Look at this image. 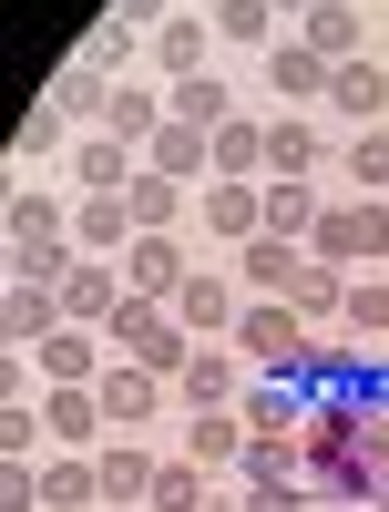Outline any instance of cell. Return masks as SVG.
<instances>
[{"label": "cell", "instance_id": "4dcf8cb0", "mask_svg": "<svg viewBox=\"0 0 389 512\" xmlns=\"http://www.w3.org/2000/svg\"><path fill=\"white\" fill-rule=\"evenodd\" d=\"M256 175H267V113H236L215 134V185H256Z\"/></svg>", "mask_w": 389, "mask_h": 512}, {"label": "cell", "instance_id": "52a82bcc", "mask_svg": "<svg viewBox=\"0 0 389 512\" xmlns=\"http://www.w3.org/2000/svg\"><path fill=\"white\" fill-rule=\"evenodd\" d=\"M144 62H154L164 93H175V82H195V72H215V21H205V11H175V21L144 41Z\"/></svg>", "mask_w": 389, "mask_h": 512}, {"label": "cell", "instance_id": "83f0119b", "mask_svg": "<svg viewBox=\"0 0 389 512\" xmlns=\"http://www.w3.org/2000/svg\"><path fill=\"white\" fill-rule=\"evenodd\" d=\"M359 359H369L359 338H308V359H297L287 379H297V390H318V400H349V390H359Z\"/></svg>", "mask_w": 389, "mask_h": 512}, {"label": "cell", "instance_id": "30bf717a", "mask_svg": "<svg viewBox=\"0 0 389 512\" xmlns=\"http://www.w3.org/2000/svg\"><path fill=\"white\" fill-rule=\"evenodd\" d=\"M93 472H103V512H144V502H154V472H164V451H144V441H103Z\"/></svg>", "mask_w": 389, "mask_h": 512}, {"label": "cell", "instance_id": "ee69618b", "mask_svg": "<svg viewBox=\"0 0 389 512\" xmlns=\"http://www.w3.org/2000/svg\"><path fill=\"white\" fill-rule=\"evenodd\" d=\"M205 512H246V502H236V492H205Z\"/></svg>", "mask_w": 389, "mask_h": 512}, {"label": "cell", "instance_id": "74e56055", "mask_svg": "<svg viewBox=\"0 0 389 512\" xmlns=\"http://www.w3.org/2000/svg\"><path fill=\"white\" fill-rule=\"evenodd\" d=\"M41 441H52L41 400H0V461H41Z\"/></svg>", "mask_w": 389, "mask_h": 512}, {"label": "cell", "instance_id": "8fae6325", "mask_svg": "<svg viewBox=\"0 0 389 512\" xmlns=\"http://www.w3.org/2000/svg\"><path fill=\"white\" fill-rule=\"evenodd\" d=\"M328 113L349 123V134H369V123H389V62H379V52L338 62V82H328Z\"/></svg>", "mask_w": 389, "mask_h": 512}, {"label": "cell", "instance_id": "3957f363", "mask_svg": "<svg viewBox=\"0 0 389 512\" xmlns=\"http://www.w3.org/2000/svg\"><path fill=\"white\" fill-rule=\"evenodd\" d=\"M246 379H256V369L226 349V338H195V359L175 369V410H236Z\"/></svg>", "mask_w": 389, "mask_h": 512}, {"label": "cell", "instance_id": "7c38bea8", "mask_svg": "<svg viewBox=\"0 0 389 512\" xmlns=\"http://www.w3.org/2000/svg\"><path fill=\"white\" fill-rule=\"evenodd\" d=\"M62 175H72V195H123V185L144 175V154L113 144V134H82V144L62 154Z\"/></svg>", "mask_w": 389, "mask_h": 512}, {"label": "cell", "instance_id": "d6986e66", "mask_svg": "<svg viewBox=\"0 0 389 512\" xmlns=\"http://www.w3.org/2000/svg\"><path fill=\"white\" fill-rule=\"evenodd\" d=\"M144 226H134V195H72V246L82 256H123Z\"/></svg>", "mask_w": 389, "mask_h": 512}, {"label": "cell", "instance_id": "4fadbf2b", "mask_svg": "<svg viewBox=\"0 0 389 512\" xmlns=\"http://www.w3.org/2000/svg\"><path fill=\"white\" fill-rule=\"evenodd\" d=\"M123 256H82V267L62 277V308H72V328H113V308H123Z\"/></svg>", "mask_w": 389, "mask_h": 512}, {"label": "cell", "instance_id": "ffe728a7", "mask_svg": "<svg viewBox=\"0 0 389 512\" xmlns=\"http://www.w3.org/2000/svg\"><path fill=\"white\" fill-rule=\"evenodd\" d=\"M256 72H267V93H277V103H328V82H338V62H318L308 41H297V31H287L277 52L256 62Z\"/></svg>", "mask_w": 389, "mask_h": 512}, {"label": "cell", "instance_id": "4316f807", "mask_svg": "<svg viewBox=\"0 0 389 512\" xmlns=\"http://www.w3.org/2000/svg\"><path fill=\"white\" fill-rule=\"evenodd\" d=\"M123 195H134V226H144V236H185V226H195V185L154 175V164H144V175L123 185Z\"/></svg>", "mask_w": 389, "mask_h": 512}, {"label": "cell", "instance_id": "e0dca14e", "mask_svg": "<svg viewBox=\"0 0 389 512\" xmlns=\"http://www.w3.org/2000/svg\"><path fill=\"white\" fill-rule=\"evenodd\" d=\"M185 277H195L185 267V236H134V246H123V287H134V297H164V308H175Z\"/></svg>", "mask_w": 389, "mask_h": 512}, {"label": "cell", "instance_id": "7a4b0ae2", "mask_svg": "<svg viewBox=\"0 0 389 512\" xmlns=\"http://www.w3.org/2000/svg\"><path fill=\"white\" fill-rule=\"evenodd\" d=\"M308 338H318V328L297 318L287 297H246V318H236V338H226V349H236L256 379H287L297 359H308Z\"/></svg>", "mask_w": 389, "mask_h": 512}, {"label": "cell", "instance_id": "9c48e42d", "mask_svg": "<svg viewBox=\"0 0 389 512\" xmlns=\"http://www.w3.org/2000/svg\"><path fill=\"white\" fill-rule=\"evenodd\" d=\"M72 308H62V287H31L11 277V297H0V349H41V338H62Z\"/></svg>", "mask_w": 389, "mask_h": 512}, {"label": "cell", "instance_id": "9a60e30c", "mask_svg": "<svg viewBox=\"0 0 389 512\" xmlns=\"http://www.w3.org/2000/svg\"><path fill=\"white\" fill-rule=\"evenodd\" d=\"M215 52H246V62H267L277 41H287V21H277V0H215Z\"/></svg>", "mask_w": 389, "mask_h": 512}, {"label": "cell", "instance_id": "44dd1931", "mask_svg": "<svg viewBox=\"0 0 389 512\" xmlns=\"http://www.w3.org/2000/svg\"><path fill=\"white\" fill-rule=\"evenodd\" d=\"M144 164H154V175H175V185H215V134H195V123H175V113H164V134L144 144Z\"/></svg>", "mask_w": 389, "mask_h": 512}, {"label": "cell", "instance_id": "cb8c5ba5", "mask_svg": "<svg viewBox=\"0 0 389 512\" xmlns=\"http://www.w3.org/2000/svg\"><path fill=\"white\" fill-rule=\"evenodd\" d=\"M297 41H308L318 62H359L369 52V11H359V0H318V11L297 21Z\"/></svg>", "mask_w": 389, "mask_h": 512}, {"label": "cell", "instance_id": "7402d4cb", "mask_svg": "<svg viewBox=\"0 0 389 512\" xmlns=\"http://www.w3.org/2000/svg\"><path fill=\"white\" fill-rule=\"evenodd\" d=\"M41 420H52V451H103L113 441L103 390H41Z\"/></svg>", "mask_w": 389, "mask_h": 512}, {"label": "cell", "instance_id": "f1b7e54d", "mask_svg": "<svg viewBox=\"0 0 389 512\" xmlns=\"http://www.w3.org/2000/svg\"><path fill=\"white\" fill-rule=\"evenodd\" d=\"M52 236H72V205H62V195H41V185H11L0 246H52Z\"/></svg>", "mask_w": 389, "mask_h": 512}, {"label": "cell", "instance_id": "60d3db41", "mask_svg": "<svg viewBox=\"0 0 389 512\" xmlns=\"http://www.w3.org/2000/svg\"><path fill=\"white\" fill-rule=\"evenodd\" d=\"M236 502H246V512H318L308 482H236Z\"/></svg>", "mask_w": 389, "mask_h": 512}, {"label": "cell", "instance_id": "5bb4252c", "mask_svg": "<svg viewBox=\"0 0 389 512\" xmlns=\"http://www.w3.org/2000/svg\"><path fill=\"white\" fill-rule=\"evenodd\" d=\"M297 277H308V246H287V236H246L236 246V287L246 297H297Z\"/></svg>", "mask_w": 389, "mask_h": 512}, {"label": "cell", "instance_id": "836d02e7", "mask_svg": "<svg viewBox=\"0 0 389 512\" xmlns=\"http://www.w3.org/2000/svg\"><path fill=\"white\" fill-rule=\"evenodd\" d=\"M52 154H72V113L62 103H31L11 123V164H52Z\"/></svg>", "mask_w": 389, "mask_h": 512}, {"label": "cell", "instance_id": "e575fe53", "mask_svg": "<svg viewBox=\"0 0 389 512\" xmlns=\"http://www.w3.org/2000/svg\"><path fill=\"white\" fill-rule=\"evenodd\" d=\"M287 308L328 338V328H338V308H349V267H318V256H308V277H297V297H287Z\"/></svg>", "mask_w": 389, "mask_h": 512}, {"label": "cell", "instance_id": "d590c367", "mask_svg": "<svg viewBox=\"0 0 389 512\" xmlns=\"http://www.w3.org/2000/svg\"><path fill=\"white\" fill-rule=\"evenodd\" d=\"M52 103H62L72 123H103V103H113V72H93V62L72 52V62H62V82H52Z\"/></svg>", "mask_w": 389, "mask_h": 512}, {"label": "cell", "instance_id": "ac0fdd59", "mask_svg": "<svg viewBox=\"0 0 389 512\" xmlns=\"http://www.w3.org/2000/svg\"><path fill=\"white\" fill-rule=\"evenodd\" d=\"M267 175H297V185L328 175V134L308 113H267Z\"/></svg>", "mask_w": 389, "mask_h": 512}, {"label": "cell", "instance_id": "8d00e7d4", "mask_svg": "<svg viewBox=\"0 0 389 512\" xmlns=\"http://www.w3.org/2000/svg\"><path fill=\"white\" fill-rule=\"evenodd\" d=\"M205 492H215V472H195V461L175 451V461L154 472V502H144V512H205Z\"/></svg>", "mask_w": 389, "mask_h": 512}, {"label": "cell", "instance_id": "d4e9b609", "mask_svg": "<svg viewBox=\"0 0 389 512\" xmlns=\"http://www.w3.org/2000/svg\"><path fill=\"white\" fill-rule=\"evenodd\" d=\"M175 431H185V461H195V472H236V461H246V420H236V410H185Z\"/></svg>", "mask_w": 389, "mask_h": 512}, {"label": "cell", "instance_id": "2e32d148", "mask_svg": "<svg viewBox=\"0 0 389 512\" xmlns=\"http://www.w3.org/2000/svg\"><path fill=\"white\" fill-rule=\"evenodd\" d=\"M328 205H338V195H328V175H318V185H297V175H267V226H256V236H287V246H308Z\"/></svg>", "mask_w": 389, "mask_h": 512}, {"label": "cell", "instance_id": "bcb514c9", "mask_svg": "<svg viewBox=\"0 0 389 512\" xmlns=\"http://www.w3.org/2000/svg\"><path fill=\"white\" fill-rule=\"evenodd\" d=\"M175 11H215V0H175Z\"/></svg>", "mask_w": 389, "mask_h": 512}, {"label": "cell", "instance_id": "484cf974", "mask_svg": "<svg viewBox=\"0 0 389 512\" xmlns=\"http://www.w3.org/2000/svg\"><path fill=\"white\" fill-rule=\"evenodd\" d=\"M195 226L226 236V246H246L256 226H267V185H205V195H195Z\"/></svg>", "mask_w": 389, "mask_h": 512}, {"label": "cell", "instance_id": "ba28073f", "mask_svg": "<svg viewBox=\"0 0 389 512\" xmlns=\"http://www.w3.org/2000/svg\"><path fill=\"white\" fill-rule=\"evenodd\" d=\"M164 113L195 123V134H226L236 113H256V93H246L236 72H195V82H175V93H164Z\"/></svg>", "mask_w": 389, "mask_h": 512}, {"label": "cell", "instance_id": "5b68a950", "mask_svg": "<svg viewBox=\"0 0 389 512\" xmlns=\"http://www.w3.org/2000/svg\"><path fill=\"white\" fill-rule=\"evenodd\" d=\"M93 390H103V420H113V431H154V420L175 410V379H154V369H134V359H113Z\"/></svg>", "mask_w": 389, "mask_h": 512}, {"label": "cell", "instance_id": "ab89813d", "mask_svg": "<svg viewBox=\"0 0 389 512\" xmlns=\"http://www.w3.org/2000/svg\"><path fill=\"white\" fill-rule=\"evenodd\" d=\"M134 52H144V31H123V21H103L93 41H82V62H93V72H113V82H134Z\"/></svg>", "mask_w": 389, "mask_h": 512}, {"label": "cell", "instance_id": "d6a6232c", "mask_svg": "<svg viewBox=\"0 0 389 512\" xmlns=\"http://www.w3.org/2000/svg\"><path fill=\"white\" fill-rule=\"evenodd\" d=\"M338 195H389V123L338 144Z\"/></svg>", "mask_w": 389, "mask_h": 512}, {"label": "cell", "instance_id": "f6af8a7d", "mask_svg": "<svg viewBox=\"0 0 389 512\" xmlns=\"http://www.w3.org/2000/svg\"><path fill=\"white\" fill-rule=\"evenodd\" d=\"M318 512H369V502H318Z\"/></svg>", "mask_w": 389, "mask_h": 512}, {"label": "cell", "instance_id": "8992f818", "mask_svg": "<svg viewBox=\"0 0 389 512\" xmlns=\"http://www.w3.org/2000/svg\"><path fill=\"white\" fill-rule=\"evenodd\" d=\"M236 420H246L256 441H308V420H318V390H297V379H246Z\"/></svg>", "mask_w": 389, "mask_h": 512}, {"label": "cell", "instance_id": "1f68e13d", "mask_svg": "<svg viewBox=\"0 0 389 512\" xmlns=\"http://www.w3.org/2000/svg\"><path fill=\"white\" fill-rule=\"evenodd\" d=\"M338 338H359V349H389V277H379V267H359V277H349Z\"/></svg>", "mask_w": 389, "mask_h": 512}, {"label": "cell", "instance_id": "f35d334b", "mask_svg": "<svg viewBox=\"0 0 389 512\" xmlns=\"http://www.w3.org/2000/svg\"><path fill=\"white\" fill-rule=\"evenodd\" d=\"M236 482H308V461H297V441H256V431H246Z\"/></svg>", "mask_w": 389, "mask_h": 512}, {"label": "cell", "instance_id": "f546056e", "mask_svg": "<svg viewBox=\"0 0 389 512\" xmlns=\"http://www.w3.org/2000/svg\"><path fill=\"white\" fill-rule=\"evenodd\" d=\"M93 502H103L93 451H52V461H41V512H93Z\"/></svg>", "mask_w": 389, "mask_h": 512}, {"label": "cell", "instance_id": "603a6c76", "mask_svg": "<svg viewBox=\"0 0 389 512\" xmlns=\"http://www.w3.org/2000/svg\"><path fill=\"white\" fill-rule=\"evenodd\" d=\"M93 134H113V144H154L164 134V82H113V103H103V123H93Z\"/></svg>", "mask_w": 389, "mask_h": 512}, {"label": "cell", "instance_id": "277c9868", "mask_svg": "<svg viewBox=\"0 0 389 512\" xmlns=\"http://www.w3.org/2000/svg\"><path fill=\"white\" fill-rule=\"evenodd\" d=\"M236 318H246L236 267H195V277L175 287V328H185V338H236Z\"/></svg>", "mask_w": 389, "mask_h": 512}, {"label": "cell", "instance_id": "b9f144b4", "mask_svg": "<svg viewBox=\"0 0 389 512\" xmlns=\"http://www.w3.org/2000/svg\"><path fill=\"white\" fill-rule=\"evenodd\" d=\"M113 21H123V31H144V41H154L164 21H175V0H113Z\"/></svg>", "mask_w": 389, "mask_h": 512}, {"label": "cell", "instance_id": "7bdbcfd3", "mask_svg": "<svg viewBox=\"0 0 389 512\" xmlns=\"http://www.w3.org/2000/svg\"><path fill=\"white\" fill-rule=\"evenodd\" d=\"M308 11H318V0H277V21H308Z\"/></svg>", "mask_w": 389, "mask_h": 512}, {"label": "cell", "instance_id": "6da1fadb", "mask_svg": "<svg viewBox=\"0 0 389 512\" xmlns=\"http://www.w3.org/2000/svg\"><path fill=\"white\" fill-rule=\"evenodd\" d=\"M308 256L318 267H389V195H338L328 216H318V236H308Z\"/></svg>", "mask_w": 389, "mask_h": 512}]
</instances>
